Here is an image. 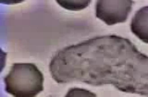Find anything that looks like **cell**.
<instances>
[{
  "label": "cell",
  "instance_id": "obj_2",
  "mask_svg": "<svg viewBox=\"0 0 148 97\" xmlns=\"http://www.w3.org/2000/svg\"><path fill=\"white\" fill-rule=\"evenodd\" d=\"M133 3L131 0L97 1L96 16L108 25L124 22L132 10Z\"/></svg>",
  "mask_w": 148,
  "mask_h": 97
},
{
  "label": "cell",
  "instance_id": "obj_5",
  "mask_svg": "<svg viewBox=\"0 0 148 97\" xmlns=\"http://www.w3.org/2000/svg\"><path fill=\"white\" fill-rule=\"evenodd\" d=\"M65 97H96V95L86 89L74 88L70 89Z\"/></svg>",
  "mask_w": 148,
  "mask_h": 97
},
{
  "label": "cell",
  "instance_id": "obj_4",
  "mask_svg": "<svg viewBox=\"0 0 148 97\" xmlns=\"http://www.w3.org/2000/svg\"><path fill=\"white\" fill-rule=\"evenodd\" d=\"M90 1H56L63 8L71 10L78 11L87 7Z\"/></svg>",
  "mask_w": 148,
  "mask_h": 97
},
{
  "label": "cell",
  "instance_id": "obj_1",
  "mask_svg": "<svg viewBox=\"0 0 148 97\" xmlns=\"http://www.w3.org/2000/svg\"><path fill=\"white\" fill-rule=\"evenodd\" d=\"M44 80L34 64L15 63L4 78L5 90L14 97H36L44 89Z\"/></svg>",
  "mask_w": 148,
  "mask_h": 97
},
{
  "label": "cell",
  "instance_id": "obj_3",
  "mask_svg": "<svg viewBox=\"0 0 148 97\" xmlns=\"http://www.w3.org/2000/svg\"><path fill=\"white\" fill-rule=\"evenodd\" d=\"M130 29L139 39L148 44V6L143 7L136 12L132 19Z\"/></svg>",
  "mask_w": 148,
  "mask_h": 97
}]
</instances>
